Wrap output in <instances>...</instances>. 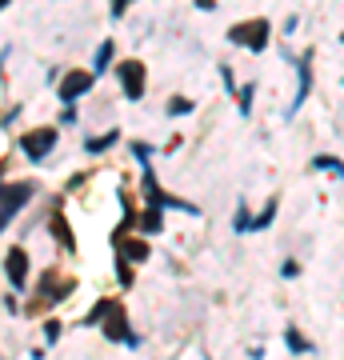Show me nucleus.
I'll return each mask as SVG.
<instances>
[{
  "instance_id": "obj_1",
  "label": "nucleus",
  "mask_w": 344,
  "mask_h": 360,
  "mask_svg": "<svg viewBox=\"0 0 344 360\" xmlns=\"http://www.w3.org/2000/svg\"><path fill=\"white\" fill-rule=\"evenodd\" d=\"M229 40H232V44H248L252 52H264V49H268V20L232 24V28H229Z\"/></svg>"
},
{
  "instance_id": "obj_2",
  "label": "nucleus",
  "mask_w": 344,
  "mask_h": 360,
  "mask_svg": "<svg viewBox=\"0 0 344 360\" xmlns=\"http://www.w3.org/2000/svg\"><path fill=\"white\" fill-rule=\"evenodd\" d=\"M116 76H120V84H124V97L129 100L145 97V65H140V60H124V65L116 68Z\"/></svg>"
},
{
  "instance_id": "obj_3",
  "label": "nucleus",
  "mask_w": 344,
  "mask_h": 360,
  "mask_svg": "<svg viewBox=\"0 0 344 360\" xmlns=\"http://www.w3.org/2000/svg\"><path fill=\"white\" fill-rule=\"evenodd\" d=\"M52 145H56V132L52 129H36V132H28V136H20V148H24L28 161H44Z\"/></svg>"
},
{
  "instance_id": "obj_4",
  "label": "nucleus",
  "mask_w": 344,
  "mask_h": 360,
  "mask_svg": "<svg viewBox=\"0 0 344 360\" xmlns=\"http://www.w3.org/2000/svg\"><path fill=\"white\" fill-rule=\"evenodd\" d=\"M92 76H97V72H68L65 84H60V100H65V104H72L76 97H84V92L92 88Z\"/></svg>"
},
{
  "instance_id": "obj_5",
  "label": "nucleus",
  "mask_w": 344,
  "mask_h": 360,
  "mask_svg": "<svg viewBox=\"0 0 344 360\" xmlns=\"http://www.w3.org/2000/svg\"><path fill=\"white\" fill-rule=\"evenodd\" d=\"M113 245H116V252H120V261H129V264H145L148 261L145 236H140V240H129V236L120 232V236H113Z\"/></svg>"
},
{
  "instance_id": "obj_6",
  "label": "nucleus",
  "mask_w": 344,
  "mask_h": 360,
  "mask_svg": "<svg viewBox=\"0 0 344 360\" xmlns=\"http://www.w3.org/2000/svg\"><path fill=\"white\" fill-rule=\"evenodd\" d=\"M4 272H8V280H13L17 288H24V277H28V256H24L20 248H8V256H4Z\"/></svg>"
},
{
  "instance_id": "obj_7",
  "label": "nucleus",
  "mask_w": 344,
  "mask_h": 360,
  "mask_svg": "<svg viewBox=\"0 0 344 360\" xmlns=\"http://www.w3.org/2000/svg\"><path fill=\"white\" fill-rule=\"evenodd\" d=\"M28 193H33V184H8L4 188V224H13V213L28 200Z\"/></svg>"
},
{
  "instance_id": "obj_8",
  "label": "nucleus",
  "mask_w": 344,
  "mask_h": 360,
  "mask_svg": "<svg viewBox=\"0 0 344 360\" xmlns=\"http://www.w3.org/2000/svg\"><path fill=\"white\" fill-rule=\"evenodd\" d=\"M309 92H312V68H309V56L300 60V84H296V100H293V108L288 113H296L304 100H309Z\"/></svg>"
},
{
  "instance_id": "obj_9",
  "label": "nucleus",
  "mask_w": 344,
  "mask_h": 360,
  "mask_svg": "<svg viewBox=\"0 0 344 360\" xmlns=\"http://www.w3.org/2000/svg\"><path fill=\"white\" fill-rule=\"evenodd\" d=\"M104 332H108V341H129L132 336V332H124V312H120V304L108 309V325H104Z\"/></svg>"
},
{
  "instance_id": "obj_10",
  "label": "nucleus",
  "mask_w": 344,
  "mask_h": 360,
  "mask_svg": "<svg viewBox=\"0 0 344 360\" xmlns=\"http://www.w3.org/2000/svg\"><path fill=\"white\" fill-rule=\"evenodd\" d=\"M145 232H161V213H156V204L140 216V236H145Z\"/></svg>"
},
{
  "instance_id": "obj_11",
  "label": "nucleus",
  "mask_w": 344,
  "mask_h": 360,
  "mask_svg": "<svg viewBox=\"0 0 344 360\" xmlns=\"http://www.w3.org/2000/svg\"><path fill=\"white\" fill-rule=\"evenodd\" d=\"M116 140H120V132H104V136H97V140H88V152H104V148H113Z\"/></svg>"
},
{
  "instance_id": "obj_12",
  "label": "nucleus",
  "mask_w": 344,
  "mask_h": 360,
  "mask_svg": "<svg viewBox=\"0 0 344 360\" xmlns=\"http://www.w3.org/2000/svg\"><path fill=\"white\" fill-rule=\"evenodd\" d=\"M312 168H320V172H341V177H344V164L336 161V156H316Z\"/></svg>"
},
{
  "instance_id": "obj_13",
  "label": "nucleus",
  "mask_w": 344,
  "mask_h": 360,
  "mask_svg": "<svg viewBox=\"0 0 344 360\" xmlns=\"http://www.w3.org/2000/svg\"><path fill=\"white\" fill-rule=\"evenodd\" d=\"M108 60H113V40H104V44H100V52H97V68H92V72H104V68H108Z\"/></svg>"
},
{
  "instance_id": "obj_14",
  "label": "nucleus",
  "mask_w": 344,
  "mask_h": 360,
  "mask_svg": "<svg viewBox=\"0 0 344 360\" xmlns=\"http://www.w3.org/2000/svg\"><path fill=\"white\" fill-rule=\"evenodd\" d=\"M272 216H277V204H268V208H264V213L256 216V220H252V232H261V229H268V224H272Z\"/></svg>"
},
{
  "instance_id": "obj_15",
  "label": "nucleus",
  "mask_w": 344,
  "mask_h": 360,
  "mask_svg": "<svg viewBox=\"0 0 344 360\" xmlns=\"http://www.w3.org/2000/svg\"><path fill=\"white\" fill-rule=\"evenodd\" d=\"M52 229H56V236H60V245H65V248H72V232H68V224L60 220V216L52 220Z\"/></svg>"
},
{
  "instance_id": "obj_16",
  "label": "nucleus",
  "mask_w": 344,
  "mask_h": 360,
  "mask_svg": "<svg viewBox=\"0 0 344 360\" xmlns=\"http://www.w3.org/2000/svg\"><path fill=\"white\" fill-rule=\"evenodd\" d=\"M252 220H256V216H248L245 204H240V208H236V232H252Z\"/></svg>"
},
{
  "instance_id": "obj_17",
  "label": "nucleus",
  "mask_w": 344,
  "mask_h": 360,
  "mask_svg": "<svg viewBox=\"0 0 344 360\" xmlns=\"http://www.w3.org/2000/svg\"><path fill=\"white\" fill-rule=\"evenodd\" d=\"M108 309H113V300H100L97 309H92V312H88V316H84V325H97V320H100V316H104V312H108Z\"/></svg>"
},
{
  "instance_id": "obj_18",
  "label": "nucleus",
  "mask_w": 344,
  "mask_h": 360,
  "mask_svg": "<svg viewBox=\"0 0 344 360\" xmlns=\"http://www.w3.org/2000/svg\"><path fill=\"white\" fill-rule=\"evenodd\" d=\"M288 348H293V352H304V348H309V341H304L296 328H288Z\"/></svg>"
},
{
  "instance_id": "obj_19",
  "label": "nucleus",
  "mask_w": 344,
  "mask_h": 360,
  "mask_svg": "<svg viewBox=\"0 0 344 360\" xmlns=\"http://www.w3.org/2000/svg\"><path fill=\"white\" fill-rule=\"evenodd\" d=\"M168 113H172V116H177V113H193V100H184V97L168 100Z\"/></svg>"
},
{
  "instance_id": "obj_20",
  "label": "nucleus",
  "mask_w": 344,
  "mask_h": 360,
  "mask_svg": "<svg viewBox=\"0 0 344 360\" xmlns=\"http://www.w3.org/2000/svg\"><path fill=\"white\" fill-rule=\"evenodd\" d=\"M248 97H252V84H248V88H240V100H236V104H240V113H245V116H248V108H252V100H248Z\"/></svg>"
},
{
  "instance_id": "obj_21",
  "label": "nucleus",
  "mask_w": 344,
  "mask_h": 360,
  "mask_svg": "<svg viewBox=\"0 0 344 360\" xmlns=\"http://www.w3.org/2000/svg\"><path fill=\"white\" fill-rule=\"evenodd\" d=\"M56 336H60V328H56V320H49V325H44V341L56 344Z\"/></svg>"
},
{
  "instance_id": "obj_22",
  "label": "nucleus",
  "mask_w": 344,
  "mask_h": 360,
  "mask_svg": "<svg viewBox=\"0 0 344 360\" xmlns=\"http://www.w3.org/2000/svg\"><path fill=\"white\" fill-rule=\"evenodd\" d=\"M132 152H136V161H148V156H152V148L148 145H132Z\"/></svg>"
}]
</instances>
